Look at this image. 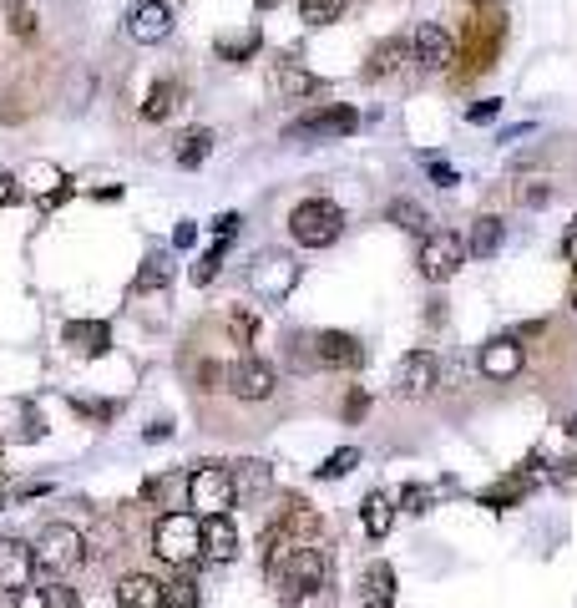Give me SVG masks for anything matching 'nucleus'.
Masks as SVG:
<instances>
[{
  "instance_id": "f257e3e1",
  "label": "nucleus",
  "mask_w": 577,
  "mask_h": 608,
  "mask_svg": "<svg viewBox=\"0 0 577 608\" xmlns=\"http://www.w3.org/2000/svg\"><path fill=\"white\" fill-rule=\"evenodd\" d=\"M152 553L173 568H188L203 558V517L198 512H162L152 527Z\"/></svg>"
},
{
  "instance_id": "f03ea898",
  "label": "nucleus",
  "mask_w": 577,
  "mask_h": 608,
  "mask_svg": "<svg viewBox=\"0 0 577 608\" xmlns=\"http://www.w3.org/2000/svg\"><path fill=\"white\" fill-rule=\"evenodd\" d=\"M289 234L299 249H329L345 234V208L335 198H304L289 213Z\"/></svg>"
},
{
  "instance_id": "7ed1b4c3",
  "label": "nucleus",
  "mask_w": 577,
  "mask_h": 608,
  "mask_svg": "<svg viewBox=\"0 0 577 608\" xmlns=\"http://www.w3.org/2000/svg\"><path fill=\"white\" fill-rule=\"evenodd\" d=\"M31 553H36V568H41L46 578H66L71 568L87 563V538H81L71 522H51L41 538L31 543Z\"/></svg>"
},
{
  "instance_id": "20e7f679",
  "label": "nucleus",
  "mask_w": 577,
  "mask_h": 608,
  "mask_svg": "<svg viewBox=\"0 0 577 608\" xmlns=\"http://www.w3.org/2000/svg\"><path fill=\"white\" fill-rule=\"evenodd\" d=\"M188 502L198 507V517H213V512H233L238 507V482H233V467H198L188 477Z\"/></svg>"
},
{
  "instance_id": "39448f33",
  "label": "nucleus",
  "mask_w": 577,
  "mask_h": 608,
  "mask_svg": "<svg viewBox=\"0 0 577 608\" xmlns=\"http://www.w3.org/2000/svg\"><path fill=\"white\" fill-rule=\"evenodd\" d=\"M294 284H299V264H294V254H284V249H264V254H254V264H249V289H254V294H264L269 304H279V299L294 294Z\"/></svg>"
},
{
  "instance_id": "423d86ee",
  "label": "nucleus",
  "mask_w": 577,
  "mask_h": 608,
  "mask_svg": "<svg viewBox=\"0 0 577 608\" xmlns=\"http://www.w3.org/2000/svg\"><path fill=\"white\" fill-rule=\"evenodd\" d=\"M416 264H421V274H426L431 284H446V279H456V269L466 264V239H461V234H446V228H431Z\"/></svg>"
},
{
  "instance_id": "0eeeda50",
  "label": "nucleus",
  "mask_w": 577,
  "mask_h": 608,
  "mask_svg": "<svg viewBox=\"0 0 577 608\" xmlns=\"http://www.w3.org/2000/svg\"><path fill=\"white\" fill-rule=\"evenodd\" d=\"M360 127V112L355 107H319L309 117H299L284 137L289 142H335V137H350Z\"/></svg>"
},
{
  "instance_id": "6e6552de",
  "label": "nucleus",
  "mask_w": 577,
  "mask_h": 608,
  "mask_svg": "<svg viewBox=\"0 0 577 608\" xmlns=\"http://www.w3.org/2000/svg\"><path fill=\"white\" fill-rule=\"evenodd\" d=\"M436 375H441V360H436L431 350H410V355H400L390 386H395L400 401H421V396L436 391Z\"/></svg>"
},
{
  "instance_id": "1a4fd4ad",
  "label": "nucleus",
  "mask_w": 577,
  "mask_h": 608,
  "mask_svg": "<svg viewBox=\"0 0 577 608\" xmlns=\"http://www.w3.org/2000/svg\"><path fill=\"white\" fill-rule=\"evenodd\" d=\"M228 391L238 401H269L279 391V370L264 360V355H243L233 370H228Z\"/></svg>"
},
{
  "instance_id": "9d476101",
  "label": "nucleus",
  "mask_w": 577,
  "mask_h": 608,
  "mask_svg": "<svg viewBox=\"0 0 577 608\" xmlns=\"http://www.w3.org/2000/svg\"><path fill=\"white\" fill-rule=\"evenodd\" d=\"M274 583H279V588H289V593L314 588V583H329V558H324L314 543H299V548L284 558V568L274 573Z\"/></svg>"
},
{
  "instance_id": "9b49d317",
  "label": "nucleus",
  "mask_w": 577,
  "mask_h": 608,
  "mask_svg": "<svg viewBox=\"0 0 577 608\" xmlns=\"http://www.w3.org/2000/svg\"><path fill=\"white\" fill-rule=\"evenodd\" d=\"M31 573H36V553L31 543L21 538H0V593L6 598H21L31 588Z\"/></svg>"
},
{
  "instance_id": "f8f14e48",
  "label": "nucleus",
  "mask_w": 577,
  "mask_h": 608,
  "mask_svg": "<svg viewBox=\"0 0 577 608\" xmlns=\"http://www.w3.org/2000/svg\"><path fill=\"white\" fill-rule=\"evenodd\" d=\"M127 36L142 41V46H157L173 36V6L168 0H137V6L127 11Z\"/></svg>"
},
{
  "instance_id": "ddd939ff",
  "label": "nucleus",
  "mask_w": 577,
  "mask_h": 608,
  "mask_svg": "<svg viewBox=\"0 0 577 608\" xmlns=\"http://www.w3.org/2000/svg\"><path fill=\"white\" fill-rule=\"evenodd\" d=\"M410 56H416L421 71H451V61H456V41H451L441 26L421 21L416 36H410Z\"/></svg>"
},
{
  "instance_id": "4468645a",
  "label": "nucleus",
  "mask_w": 577,
  "mask_h": 608,
  "mask_svg": "<svg viewBox=\"0 0 577 608\" xmlns=\"http://www.w3.org/2000/svg\"><path fill=\"white\" fill-rule=\"evenodd\" d=\"M314 365H324V370H355L360 360H365V350H360V340L355 335H345V330H324V335H314Z\"/></svg>"
},
{
  "instance_id": "2eb2a0df",
  "label": "nucleus",
  "mask_w": 577,
  "mask_h": 608,
  "mask_svg": "<svg viewBox=\"0 0 577 608\" xmlns=\"http://www.w3.org/2000/svg\"><path fill=\"white\" fill-rule=\"evenodd\" d=\"M522 360H527V350H522L517 335H497V340L481 345V375L486 380H512L522 370Z\"/></svg>"
},
{
  "instance_id": "dca6fc26",
  "label": "nucleus",
  "mask_w": 577,
  "mask_h": 608,
  "mask_svg": "<svg viewBox=\"0 0 577 608\" xmlns=\"http://www.w3.org/2000/svg\"><path fill=\"white\" fill-rule=\"evenodd\" d=\"M203 558H213V563H233L238 558V527H233L228 512L203 517Z\"/></svg>"
},
{
  "instance_id": "f3484780",
  "label": "nucleus",
  "mask_w": 577,
  "mask_h": 608,
  "mask_svg": "<svg viewBox=\"0 0 577 608\" xmlns=\"http://www.w3.org/2000/svg\"><path fill=\"white\" fill-rule=\"evenodd\" d=\"M61 340L97 360V355H107V345H112V325H107V320H66Z\"/></svg>"
},
{
  "instance_id": "a211bd4d",
  "label": "nucleus",
  "mask_w": 577,
  "mask_h": 608,
  "mask_svg": "<svg viewBox=\"0 0 577 608\" xmlns=\"http://www.w3.org/2000/svg\"><path fill=\"white\" fill-rule=\"evenodd\" d=\"M360 608H395V568L370 563L360 573Z\"/></svg>"
},
{
  "instance_id": "6ab92c4d",
  "label": "nucleus",
  "mask_w": 577,
  "mask_h": 608,
  "mask_svg": "<svg viewBox=\"0 0 577 608\" xmlns=\"http://www.w3.org/2000/svg\"><path fill=\"white\" fill-rule=\"evenodd\" d=\"M178 102H183V82H173V76H157V82L147 87V97H142V117L147 122H168L178 112Z\"/></svg>"
},
{
  "instance_id": "aec40b11",
  "label": "nucleus",
  "mask_w": 577,
  "mask_h": 608,
  "mask_svg": "<svg viewBox=\"0 0 577 608\" xmlns=\"http://www.w3.org/2000/svg\"><path fill=\"white\" fill-rule=\"evenodd\" d=\"M274 527L284 532V538H289V543H314L324 522H319V512H314L309 502H284V517H279Z\"/></svg>"
},
{
  "instance_id": "412c9836",
  "label": "nucleus",
  "mask_w": 577,
  "mask_h": 608,
  "mask_svg": "<svg viewBox=\"0 0 577 608\" xmlns=\"http://www.w3.org/2000/svg\"><path fill=\"white\" fill-rule=\"evenodd\" d=\"M502 239H507V223L497 218V213H481L476 223H471V239H466V254L471 259H491L502 249Z\"/></svg>"
},
{
  "instance_id": "4be33fe9",
  "label": "nucleus",
  "mask_w": 577,
  "mask_h": 608,
  "mask_svg": "<svg viewBox=\"0 0 577 608\" xmlns=\"http://www.w3.org/2000/svg\"><path fill=\"white\" fill-rule=\"evenodd\" d=\"M117 608H162V583L147 573H127L117 583Z\"/></svg>"
},
{
  "instance_id": "5701e85b",
  "label": "nucleus",
  "mask_w": 577,
  "mask_h": 608,
  "mask_svg": "<svg viewBox=\"0 0 577 608\" xmlns=\"http://www.w3.org/2000/svg\"><path fill=\"white\" fill-rule=\"evenodd\" d=\"M360 522H365V532H370V538L380 543L385 532L395 527V497H390V492H370V497L360 502Z\"/></svg>"
},
{
  "instance_id": "b1692460",
  "label": "nucleus",
  "mask_w": 577,
  "mask_h": 608,
  "mask_svg": "<svg viewBox=\"0 0 577 608\" xmlns=\"http://www.w3.org/2000/svg\"><path fill=\"white\" fill-rule=\"evenodd\" d=\"M405 56H410V46H405L400 36H390V41H380V46L370 51V61H365V76H370V82H380V76H395V71L405 66Z\"/></svg>"
},
{
  "instance_id": "393cba45",
  "label": "nucleus",
  "mask_w": 577,
  "mask_h": 608,
  "mask_svg": "<svg viewBox=\"0 0 577 608\" xmlns=\"http://www.w3.org/2000/svg\"><path fill=\"white\" fill-rule=\"evenodd\" d=\"M213 142H218V137H213V127H188V132L178 137V147H173V152H178V163H183V168H198V163H208Z\"/></svg>"
},
{
  "instance_id": "a878e982",
  "label": "nucleus",
  "mask_w": 577,
  "mask_h": 608,
  "mask_svg": "<svg viewBox=\"0 0 577 608\" xmlns=\"http://www.w3.org/2000/svg\"><path fill=\"white\" fill-rule=\"evenodd\" d=\"M309 92H319V76L304 71V66H294V61H279V97L299 102V97H309Z\"/></svg>"
},
{
  "instance_id": "bb28decb",
  "label": "nucleus",
  "mask_w": 577,
  "mask_h": 608,
  "mask_svg": "<svg viewBox=\"0 0 577 608\" xmlns=\"http://www.w3.org/2000/svg\"><path fill=\"white\" fill-rule=\"evenodd\" d=\"M183 492H188L183 472H162V477L142 482V502H152V507H173V497H183Z\"/></svg>"
},
{
  "instance_id": "cd10ccee",
  "label": "nucleus",
  "mask_w": 577,
  "mask_h": 608,
  "mask_svg": "<svg viewBox=\"0 0 577 608\" xmlns=\"http://www.w3.org/2000/svg\"><path fill=\"white\" fill-rule=\"evenodd\" d=\"M385 218H390V223H400L405 234H421V239L431 234V213H426L421 203H410V198H395V203L385 208Z\"/></svg>"
},
{
  "instance_id": "c85d7f7f",
  "label": "nucleus",
  "mask_w": 577,
  "mask_h": 608,
  "mask_svg": "<svg viewBox=\"0 0 577 608\" xmlns=\"http://www.w3.org/2000/svg\"><path fill=\"white\" fill-rule=\"evenodd\" d=\"M228 335H233V345H259V335H264L259 310H249V304H233V310H228Z\"/></svg>"
},
{
  "instance_id": "c756f323",
  "label": "nucleus",
  "mask_w": 577,
  "mask_h": 608,
  "mask_svg": "<svg viewBox=\"0 0 577 608\" xmlns=\"http://www.w3.org/2000/svg\"><path fill=\"white\" fill-rule=\"evenodd\" d=\"M168 279H173V259H168V254H147V259H142V269H137V289H142V294L168 289Z\"/></svg>"
},
{
  "instance_id": "7c9ffc66",
  "label": "nucleus",
  "mask_w": 577,
  "mask_h": 608,
  "mask_svg": "<svg viewBox=\"0 0 577 608\" xmlns=\"http://www.w3.org/2000/svg\"><path fill=\"white\" fill-rule=\"evenodd\" d=\"M350 0H299V21L304 26H329V21H340L345 16Z\"/></svg>"
},
{
  "instance_id": "2f4dec72",
  "label": "nucleus",
  "mask_w": 577,
  "mask_h": 608,
  "mask_svg": "<svg viewBox=\"0 0 577 608\" xmlns=\"http://www.w3.org/2000/svg\"><path fill=\"white\" fill-rule=\"evenodd\" d=\"M162 608H198V583L178 568L173 583H162Z\"/></svg>"
},
{
  "instance_id": "473e14b6",
  "label": "nucleus",
  "mask_w": 577,
  "mask_h": 608,
  "mask_svg": "<svg viewBox=\"0 0 577 608\" xmlns=\"http://www.w3.org/2000/svg\"><path fill=\"white\" fill-rule=\"evenodd\" d=\"M355 467H360V446H340V451H329V456H324L319 477H324V482H335V477H350Z\"/></svg>"
},
{
  "instance_id": "72a5a7b5",
  "label": "nucleus",
  "mask_w": 577,
  "mask_h": 608,
  "mask_svg": "<svg viewBox=\"0 0 577 608\" xmlns=\"http://www.w3.org/2000/svg\"><path fill=\"white\" fill-rule=\"evenodd\" d=\"M233 482H238V497L243 492H264L269 487V462H238L233 467Z\"/></svg>"
},
{
  "instance_id": "f704fd0d",
  "label": "nucleus",
  "mask_w": 577,
  "mask_h": 608,
  "mask_svg": "<svg viewBox=\"0 0 577 608\" xmlns=\"http://www.w3.org/2000/svg\"><path fill=\"white\" fill-rule=\"evenodd\" d=\"M36 598H41V608H81V598H76L61 578H51L46 588H36Z\"/></svg>"
},
{
  "instance_id": "c9c22d12",
  "label": "nucleus",
  "mask_w": 577,
  "mask_h": 608,
  "mask_svg": "<svg viewBox=\"0 0 577 608\" xmlns=\"http://www.w3.org/2000/svg\"><path fill=\"white\" fill-rule=\"evenodd\" d=\"M294 608H340V598H335V588H329V583H314V588L294 593Z\"/></svg>"
},
{
  "instance_id": "e433bc0d",
  "label": "nucleus",
  "mask_w": 577,
  "mask_h": 608,
  "mask_svg": "<svg viewBox=\"0 0 577 608\" xmlns=\"http://www.w3.org/2000/svg\"><path fill=\"white\" fill-rule=\"evenodd\" d=\"M522 492H527V482H522V477H517V482H502V487H491V492H486V497H481V502H486V507H497V512H502V507H512V502H517V497H522Z\"/></svg>"
},
{
  "instance_id": "4c0bfd02",
  "label": "nucleus",
  "mask_w": 577,
  "mask_h": 608,
  "mask_svg": "<svg viewBox=\"0 0 577 608\" xmlns=\"http://www.w3.org/2000/svg\"><path fill=\"white\" fill-rule=\"evenodd\" d=\"M254 51H259V31L243 36V41H218V56L223 61H243V56H254Z\"/></svg>"
},
{
  "instance_id": "58836bf2",
  "label": "nucleus",
  "mask_w": 577,
  "mask_h": 608,
  "mask_svg": "<svg viewBox=\"0 0 577 608\" xmlns=\"http://www.w3.org/2000/svg\"><path fill=\"white\" fill-rule=\"evenodd\" d=\"M223 249H228V244H218V249H208V254H203V259L193 264V284H208V279L218 274V264H223Z\"/></svg>"
},
{
  "instance_id": "ea45409f",
  "label": "nucleus",
  "mask_w": 577,
  "mask_h": 608,
  "mask_svg": "<svg viewBox=\"0 0 577 608\" xmlns=\"http://www.w3.org/2000/svg\"><path fill=\"white\" fill-rule=\"evenodd\" d=\"M11 31H16L21 41H31V36H36V16H31L26 6H11Z\"/></svg>"
},
{
  "instance_id": "a19ab883",
  "label": "nucleus",
  "mask_w": 577,
  "mask_h": 608,
  "mask_svg": "<svg viewBox=\"0 0 577 608\" xmlns=\"http://www.w3.org/2000/svg\"><path fill=\"white\" fill-rule=\"evenodd\" d=\"M238 228H243V218H238V213H223V218L213 223V234H218V244H233Z\"/></svg>"
},
{
  "instance_id": "79ce46f5",
  "label": "nucleus",
  "mask_w": 577,
  "mask_h": 608,
  "mask_svg": "<svg viewBox=\"0 0 577 608\" xmlns=\"http://www.w3.org/2000/svg\"><path fill=\"white\" fill-rule=\"evenodd\" d=\"M522 203H527V208H547V203H552V188H547V183H532V188H522Z\"/></svg>"
},
{
  "instance_id": "37998d69",
  "label": "nucleus",
  "mask_w": 577,
  "mask_h": 608,
  "mask_svg": "<svg viewBox=\"0 0 577 608\" xmlns=\"http://www.w3.org/2000/svg\"><path fill=\"white\" fill-rule=\"evenodd\" d=\"M173 244H178V249H193V244H198V223H188V218H183V223L173 228Z\"/></svg>"
},
{
  "instance_id": "c03bdc74",
  "label": "nucleus",
  "mask_w": 577,
  "mask_h": 608,
  "mask_svg": "<svg viewBox=\"0 0 577 608\" xmlns=\"http://www.w3.org/2000/svg\"><path fill=\"white\" fill-rule=\"evenodd\" d=\"M370 411V396L365 391H350V406H345V421H360Z\"/></svg>"
},
{
  "instance_id": "a18cd8bd",
  "label": "nucleus",
  "mask_w": 577,
  "mask_h": 608,
  "mask_svg": "<svg viewBox=\"0 0 577 608\" xmlns=\"http://www.w3.org/2000/svg\"><path fill=\"white\" fill-rule=\"evenodd\" d=\"M405 502H410V512H426L431 507V492L426 487H405Z\"/></svg>"
},
{
  "instance_id": "49530a36",
  "label": "nucleus",
  "mask_w": 577,
  "mask_h": 608,
  "mask_svg": "<svg viewBox=\"0 0 577 608\" xmlns=\"http://www.w3.org/2000/svg\"><path fill=\"white\" fill-rule=\"evenodd\" d=\"M497 112H502V102H476V107H471L466 117H471V122H491Z\"/></svg>"
},
{
  "instance_id": "de8ad7c7",
  "label": "nucleus",
  "mask_w": 577,
  "mask_h": 608,
  "mask_svg": "<svg viewBox=\"0 0 577 608\" xmlns=\"http://www.w3.org/2000/svg\"><path fill=\"white\" fill-rule=\"evenodd\" d=\"M562 259H572V264H577V218L567 223V234H562Z\"/></svg>"
},
{
  "instance_id": "09e8293b",
  "label": "nucleus",
  "mask_w": 577,
  "mask_h": 608,
  "mask_svg": "<svg viewBox=\"0 0 577 608\" xmlns=\"http://www.w3.org/2000/svg\"><path fill=\"white\" fill-rule=\"evenodd\" d=\"M431 178L441 183V188H456L461 178H456V168H446V163H431Z\"/></svg>"
},
{
  "instance_id": "8fccbe9b",
  "label": "nucleus",
  "mask_w": 577,
  "mask_h": 608,
  "mask_svg": "<svg viewBox=\"0 0 577 608\" xmlns=\"http://www.w3.org/2000/svg\"><path fill=\"white\" fill-rule=\"evenodd\" d=\"M567 299H572V310H577V269H572V284H567Z\"/></svg>"
},
{
  "instance_id": "3c124183",
  "label": "nucleus",
  "mask_w": 577,
  "mask_h": 608,
  "mask_svg": "<svg viewBox=\"0 0 577 608\" xmlns=\"http://www.w3.org/2000/svg\"><path fill=\"white\" fill-rule=\"evenodd\" d=\"M0 183H6V178H0ZM16 198V188H0V203H11Z\"/></svg>"
},
{
  "instance_id": "603ef678",
  "label": "nucleus",
  "mask_w": 577,
  "mask_h": 608,
  "mask_svg": "<svg viewBox=\"0 0 577 608\" xmlns=\"http://www.w3.org/2000/svg\"><path fill=\"white\" fill-rule=\"evenodd\" d=\"M279 6V0H259V11H274Z\"/></svg>"
},
{
  "instance_id": "864d4df0",
  "label": "nucleus",
  "mask_w": 577,
  "mask_h": 608,
  "mask_svg": "<svg viewBox=\"0 0 577 608\" xmlns=\"http://www.w3.org/2000/svg\"><path fill=\"white\" fill-rule=\"evenodd\" d=\"M0 502H6V497H0Z\"/></svg>"
}]
</instances>
